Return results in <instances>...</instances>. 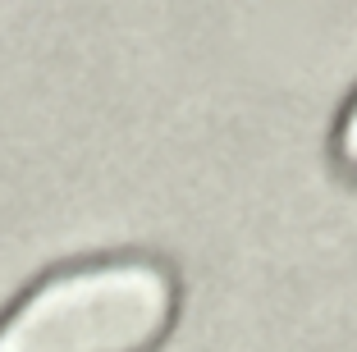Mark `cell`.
<instances>
[{"label":"cell","mask_w":357,"mask_h":352,"mask_svg":"<svg viewBox=\"0 0 357 352\" xmlns=\"http://www.w3.org/2000/svg\"><path fill=\"white\" fill-rule=\"evenodd\" d=\"M335 155H339V165H344L348 174L357 178V96L348 101L344 119H339V133H335Z\"/></svg>","instance_id":"2"},{"label":"cell","mask_w":357,"mask_h":352,"mask_svg":"<svg viewBox=\"0 0 357 352\" xmlns=\"http://www.w3.org/2000/svg\"><path fill=\"white\" fill-rule=\"evenodd\" d=\"M178 289L160 261L105 257L37 280L0 321V352H151Z\"/></svg>","instance_id":"1"}]
</instances>
